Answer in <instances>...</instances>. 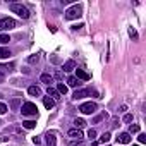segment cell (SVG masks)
Instances as JSON below:
<instances>
[{
    "instance_id": "1",
    "label": "cell",
    "mask_w": 146,
    "mask_h": 146,
    "mask_svg": "<svg viewBox=\"0 0 146 146\" xmlns=\"http://www.w3.org/2000/svg\"><path fill=\"white\" fill-rule=\"evenodd\" d=\"M84 96H95V98H100L98 91H96V90H91V88H86V90H76L74 95H72V98H74V100H81V98H84Z\"/></svg>"
},
{
    "instance_id": "2",
    "label": "cell",
    "mask_w": 146,
    "mask_h": 146,
    "mask_svg": "<svg viewBox=\"0 0 146 146\" xmlns=\"http://www.w3.org/2000/svg\"><path fill=\"white\" fill-rule=\"evenodd\" d=\"M83 9H81V5H72V7H69L67 11H65V19H69V21H72V19H79L83 14Z\"/></svg>"
},
{
    "instance_id": "3",
    "label": "cell",
    "mask_w": 146,
    "mask_h": 146,
    "mask_svg": "<svg viewBox=\"0 0 146 146\" xmlns=\"http://www.w3.org/2000/svg\"><path fill=\"white\" fill-rule=\"evenodd\" d=\"M21 112H23V115H26V117H36V115H38V107H36L35 103H31V102H26V103L23 105Z\"/></svg>"
},
{
    "instance_id": "4",
    "label": "cell",
    "mask_w": 146,
    "mask_h": 146,
    "mask_svg": "<svg viewBox=\"0 0 146 146\" xmlns=\"http://www.w3.org/2000/svg\"><path fill=\"white\" fill-rule=\"evenodd\" d=\"M11 11L12 12H16L19 17H23V19H28L29 17V11H28V7H24L23 4H11Z\"/></svg>"
},
{
    "instance_id": "5",
    "label": "cell",
    "mask_w": 146,
    "mask_h": 146,
    "mask_svg": "<svg viewBox=\"0 0 146 146\" xmlns=\"http://www.w3.org/2000/svg\"><path fill=\"white\" fill-rule=\"evenodd\" d=\"M16 28V21L12 17H4V19H0V31H9Z\"/></svg>"
},
{
    "instance_id": "6",
    "label": "cell",
    "mask_w": 146,
    "mask_h": 146,
    "mask_svg": "<svg viewBox=\"0 0 146 146\" xmlns=\"http://www.w3.org/2000/svg\"><path fill=\"white\" fill-rule=\"evenodd\" d=\"M79 110H81V113H84V115H91V113L96 112V105H95L93 102H86V103H83V105L79 107Z\"/></svg>"
},
{
    "instance_id": "7",
    "label": "cell",
    "mask_w": 146,
    "mask_h": 146,
    "mask_svg": "<svg viewBox=\"0 0 146 146\" xmlns=\"http://www.w3.org/2000/svg\"><path fill=\"white\" fill-rule=\"evenodd\" d=\"M131 141H132V137H131L129 132H120L117 136V143H120V144H129Z\"/></svg>"
},
{
    "instance_id": "8",
    "label": "cell",
    "mask_w": 146,
    "mask_h": 146,
    "mask_svg": "<svg viewBox=\"0 0 146 146\" xmlns=\"http://www.w3.org/2000/svg\"><path fill=\"white\" fill-rule=\"evenodd\" d=\"M76 76H78V79H83V81H90L91 79V76L84 69H76Z\"/></svg>"
},
{
    "instance_id": "9",
    "label": "cell",
    "mask_w": 146,
    "mask_h": 146,
    "mask_svg": "<svg viewBox=\"0 0 146 146\" xmlns=\"http://www.w3.org/2000/svg\"><path fill=\"white\" fill-rule=\"evenodd\" d=\"M67 136L72 137V139H76V141H81V139H83V132H81L79 129H72V131H69Z\"/></svg>"
},
{
    "instance_id": "10",
    "label": "cell",
    "mask_w": 146,
    "mask_h": 146,
    "mask_svg": "<svg viewBox=\"0 0 146 146\" xmlns=\"http://www.w3.org/2000/svg\"><path fill=\"white\" fill-rule=\"evenodd\" d=\"M45 141H46V146H55V144H57V137H55L53 132H48V134L45 136Z\"/></svg>"
},
{
    "instance_id": "11",
    "label": "cell",
    "mask_w": 146,
    "mask_h": 146,
    "mask_svg": "<svg viewBox=\"0 0 146 146\" xmlns=\"http://www.w3.org/2000/svg\"><path fill=\"white\" fill-rule=\"evenodd\" d=\"M41 83L46 84V86H52V83H53V76H50L48 72H45V74H41Z\"/></svg>"
},
{
    "instance_id": "12",
    "label": "cell",
    "mask_w": 146,
    "mask_h": 146,
    "mask_svg": "<svg viewBox=\"0 0 146 146\" xmlns=\"http://www.w3.org/2000/svg\"><path fill=\"white\" fill-rule=\"evenodd\" d=\"M67 84H69L70 88H78V86L81 84V81H79V79H78L76 76H70V78L67 79Z\"/></svg>"
},
{
    "instance_id": "13",
    "label": "cell",
    "mask_w": 146,
    "mask_h": 146,
    "mask_svg": "<svg viewBox=\"0 0 146 146\" xmlns=\"http://www.w3.org/2000/svg\"><path fill=\"white\" fill-rule=\"evenodd\" d=\"M76 69V62L74 60H67L65 64H64V70L65 72H70V70H74Z\"/></svg>"
},
{
    "instance_id": "14",
    "label": "cell",
    "mask_w": 146,
    "mask_h": 146,
    "mask_svg": "<svg viewBox=\"0 0 146 146\" xmlns=\"http://www.w3.org/2000/svg\"><path fill=\"white\" fill-rule=\"evenodd\" d=\"M28 93H29L31 96H41V90H40L38 86H29V88H28Z\"/></svg>"
},
{
    "instance_id": "15",
    "label": "cell",
    "mask_w": 146,
    "mask_h": 146,
    "mask_svg": "<svg viewBox=\"0 0 146 146\" xmlns=\"http://www.w3.org/2000/svg\"><path fill=\"white\" fill-rule=\"evenodd\" d=\"M43 105H45V108H53V105H55V100H52L50 96H43Z\"/></svg>"
},
{
    "instance_id": "16",
    "label": "cell",
    "mask_w": 146,
    "mask_h": 146,
    "mask_svg": "<svg viewBox=\"0 0 146 146\" xmlns=\"http://www.w3.org/2000/svg\"><path fill=\"white\" fill-rule=\"evenodd\" d=\"M48 96H50L52 100H58V98H60V93H58L57 90H53L52 86H48Z\"/></svg>"
},
{
    "instance_id": "17",
    "label": "cell",
    "mask_w": 146,
    "mask_h": 146,
    "mask_svg": "<svg viewBox=\"0 0 146 146\" xmlns=\"http://www.w3.org/2000/svg\"><path fill=\"white\" fill-rule=\"evenodd\" d=\"M72 124H74V127H76V129H79V131H81V129L86 125V122H84L83 119H76L74 122H72Z\"/></svg>"
},
{
    "instance_id": "18",
    "label": "cell",
    "mask_w": 146,
    "mask_h": 146,
    "mask_svg": "<svg viewBox=\"0 0 146 146\" xmlns=\"http://www.w3.org/2000/svg\"><path fill=\"white\" fill-rule=\"evenodd\" d=\"M7 57H11V52L4 46H0V58H7Z\"/></svg>"
},
{
    "instance_id": "19",
    "label": "cell",
    "mask_w": 146,
    "mask_h": 146,
    "mask_svg": "<svg viewBox=\"0 0 146 146\" xmlns=\"http://www.w3.org/2000/svg\"><path fill=\"white\" fill-rule=\"evenodd\" d=\"M23 125H24L26 129H35V127H36V122H35V120H24Z\"/></svg>"
},
{
    "instance_id": "20",
    "label": "cell",
    "mask_w": 146,
    "mask_h": 146,
    "mask_svg": "<svg viewBox=\"0 0 146 146\" xmlns=\"http://www.w3.org/2000/svg\"><path fill=\"white\" fill-rule=\"evenodd\" d=\"M107 117H108V115H107V113H105V112H102V113H100V115H96V117H95V119H93V124H98V122H100V120H103V119H107Z\"/></svg>"
},
{
    "instance_id": "21",
    "label": "cell",
    "mask_w": 146,
    "mask_h": 146,
    "mask_svg": "<svg viewBox=\"0 0 146 146\" xmlns=\"http://www.w3.org/2000/svg\"><path fill=\"white\" fill-rule=\"evenodd\" d=\"M112 139V136H110V132H105V134H102V137H100V141L103 143V144H107L108 141Z\"/></svg>"
},
{
    "instance_id": "22",
    "label": "cell",
    "mask_w": 146,
    "mask_h": 146,
    "mask_svg": "<svg viewBox=\"0 0 146 146\" xmlns=\"http://www.w3.org/2000/svg\"><path fill=\"white\" fill-rule=\"evenodd\" d=\"M57 91H58L60 95H65V93H67V86L60 83V84H57Z\"/></svg>"
},
{
    "instance_id": "23",
    "label": "cell",
    "mask_w": 146,
    "mask_h": 146,
    "mask_svg": "<svg viewBox=\"0 0 146 146\" xmlns=\"http://www.w3.org/2000/svg\"><path fill=\"white\" fill-rule=\"evenodd\" d=\"M129 36L132 38V40H137L139 36H137V33H136V29L134 28H129Z\"/></svg>"
},
{
    "instance_id": "24",
    "label": "cell",
    "mask_w": 146,
    "mask_h": 146,
    "mask_svg": "<svg viewBox=\"0 0 146 146\" xmlns=\"http://www.w3.org/2000/svg\"><path fill=\"white\" fill-rule=\"evenodd\" d=\"M38 60H40V55H31V57L28 58L29 64H38Z\"/></svg>"
},
{
    "instance_id": "25",
    "label": "cell",
    "mask_w": 146,
    "mask_h": 146,
    "mask_svg": "<svg viewBox=\"0 0 146 146\" xmlns=\"http://www.w3.org/2000/svg\"><path fill=\"white\" fill-rule=\"evenodd\" d=\"M110 125H112V129H117V127L120 125V120H119L117 117H113V119H112V124H110Z\"/></svg>"
},
{
    "instance_id": "26",
    "label": "cell",
    "mask_w": 146,
    "mask_h": 146,
    "mask_svg": "<svg viewBox=\"0 0 146 146\" xmlns=\"http://www.w3.org/2000/svg\"><path fill=\"white\" fill-rule=\"evenodd\" d=\"M11 41V38H9V35H0V43H9Z\"/></svg>"
},
{
    "instance_id": "27",
    "label": "cell",
    "mask_w": 146,
    "mask_h": 146,
    "mask_svg": "<svg viewBox=\"0 0 146 146\" xmlns=\"http://www.w3.org/2000/svg\"><path fill=\"white\" fill-rule=\"evenodd\" d=\"M134 132H139V125H137V124L131 125V129H129V134H134Z\"/></svg>"
},
{
    "instance_id": "28",
    "label": "cell",
    "mask_w": 146,
    "mask_h": 146,
    "mask_svg": "<svg viewBox=\"0 0 146 146\" xmlns=\"http://www.w3.org/2000/svg\"><path fill=\"white\" fill-rule=\"evenodd\" d=\"M88 137L95 139V137H96V131H95V129H90V131H88Z\"/></svg>"
},
{
    "instance_id": "29",
    "label": "cell",
    "mask_w": 146,
    "mask_h": 146,
    "mask_svg": "<svg viewBox=\"0 0 146 146\" xmlns=\"http://www.w3.org/2000/svg\"><path fill=\"white\" fill-rule=\"evenodd\" d=\"M5 112H7V105L5 103H0V115L5 113Z\"/></svg>"
},
{
    "instance_id": "30",
    "label": "cell",
    "mask_w": 146,
    "mask_h": 146,
    "mask_svg": "<svg viewBox=\"0 0 146 146\" xmlns=\"http://www.w3.org/2000/svg\"><path fill=\"white\" fill-rule=\"evenodd\" d=\"M124 122H132V115L131 113H125L124 115Z\"/></svg>"
},
{
    "instance_id": "31",
    "label": "cell",
    "mask_w": 146,
    "mask_h": 146,
    "mask_svg": "<svg viewBox=\"0 0 146 146\" xmlns=\"http://www.w3.org/2000/svg\"><path fill=\"white\" fill-rule=\"evenodd\" d=\"M137 139H139V143H146V134H139Z\"/></svg>"
},
{
    "instance_id": "32",
    "label": "cell",
    "mask_w": 146,
    "mask_h": 146,
    "mask_svg": "<svg viewBox=\"0 0 146 146\" xmlns=\"http://www.w3.org/2000/svg\"><path fill=\"white\" fill-rule=\"evenodd\" d=\"M11 105H12V108H17V105H19V100H12V103H11Z\"/></svg>"
},
{
    "instance_id": "33",
    "label": "cell",
    "mask_w": 146,
    "mask_h": 146,
    "mask_svg": "<svg viewBox=\"0 0 146 146\" xmlns=\"http://www.w3.org/2000/svg\"><path fill=\"white\" fill-rule=\"evenodd\" d=\"M33 143H35V144H40V143H41V139H40V137H33Z\"/></svg>"
},
{
    "instance_id": "34",
    "label": "cell",
    "mask_w": 146,
    "mask_h": 146,
    "mask_svg": "<svg viewBox=\"0 0 146 146\" xmlns=\"http://www.w3.org/2000/svg\"><path fill=\"white\" fill-rule=\"evenodd\" d=\"M4 81V74H0V83H2Z\"/></svg>"
},
{
    "instance_id": "35",
    "label": "cell",
    "mask_w": 146,
    "mask_h": 146,
    "mask_svg": "<svg viewBox=\"0 0 146 146\" xmlns=\"http://www.w3.org/2000/svg\"><path fill=\"white\" fill-rule=\"evenodd\" d=\"M91 146H98V143H91Z\"/></svg>"
},
{
    "instance_id": "36",
    "label": "cell",
    "mask_w": 146,
    "mask_h": 146,
    "mask_svg": "<svg viewBox=\"0 0 146 146\" xmlns=\"http://www.w3.org/2000/svg\"><path fill=\"white\" fill-rule=\"evenodd\" d=\"M132 146H137V144H132Z\"/></svg>"
}]
</instances>
